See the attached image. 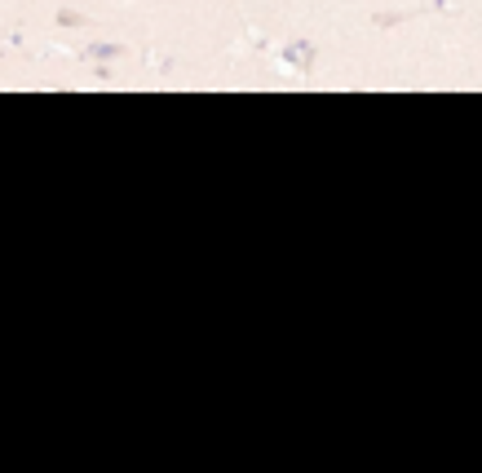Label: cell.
Here are the masks:
<instances>
[{
    "label": "cell",
    "instance_id": "obj_1",
    "mask_svg": "<svg viewBox=\"0 0 482 473\" xmlns=\"http://www.w3.org/2000/svg\"><path fill=\"white\" fill-rule=\"evenodd\" d=\"M274 58H279V67H283V71H292V76H315L319 45H315L310 36H292V40H283V45L274 49Z\"/></svg>",
    "mask_w": 482,
    "mask_h": 473
},
{
    "label": "cell",
    "instance_id": "obj_2",
    "mask_svg": "<svg viewBox=\"0 0 482 473\" xmlns=\"http://www.w3.org/2000/svg\"><path fill=\"white\" fill-rule=\"evenodd\" d=\"M124 53H128L124 40H89V45H76L71 49V58H80V62H116Z\"/></svg>",
    "mask_w": 482,
    "mask_h": 473
},
{
    "label": "cell",
    "instance_id": "obj_3",
    "mask_svg": "<svg viewBox=\"0 0 482 473\" xmlns=\"http://www.w3.org/2000/svg\"><path fill=\"white\" fill-rule=\"evenodd\" d=\"M421 13H429V4H421V9H380V13H372V27L376 31H389V27H403V22L421 18Z\"/></svg>",
    "mask_w": 482,
    "mask_h": 473
},
{
    "label": "cell",
    "instance_id": "obj_4",
    "mask_svg": "<svg viewBox=\"0 0 482 473\" xmlns=\"http://www.w3.org/2000/svg\"><path fill=\"white\" fill-rule=\"evenodd\" d=\"M173 67H177V62H173V53H164V49H146V53H142V71H146V76H168Z\"/></svg>",
    "mask_w": 482,
    "mask_h": 473
},
{
    "label": "cell",
    "instance_id": "obj_5",
    "mask_svg": "<svg viewBox=\"0 0 482 473\" xmlns=\"http://www.w3.org/2000/svg\"><path fill=\"white\" fill-rule=\"evenodd\" d=\"M53 27H58V31H71V27H76V31H80V27H94V18L80 13V9H67V4H62V9L53 13Z\"/></svg>",
    "mask_w": 482,
    "mask_h": 473
},
{
    "label": "cell",
    "instance_id": "obj_6",
    "mask_svg": "<svg viewBox=\"0 0 482 473\" xmlns=\"http://www.w3.org/2000/svg\"><path fill=\"white\" fill-rule=\"evenodd\" d=\"M89 76H94L98 85H116V71H111V62H89Z\"/></svg>",
    "mask_w": 482,
    "mask_h": 473
}]
</instances>
